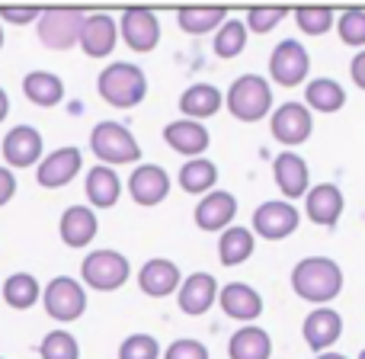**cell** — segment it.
<instances>
[{
  "mask_svg": "<svg viewBox=\"0 0 365 359\" xmlns=\"http://www.w3.org/2000/svg\"><path fill=\"white\" fill-rule=\"evenodd\" d=\"M164 141L173 148L177 154H186L189 161L192 158H202L208 148V128L202 122H192V119H177L164 128Z\"/></svg>",
  "mask_w": 365,
  "mask_h": 359,
  "instance_id": "24",
  "label": "cell"
},
{
  "mask_svg": "<svg viewBox=\"0 0 365 359\" xmlns=\"http://www.w3.org/2000/svg\"><path fill=\"white\" fill-rule=\"evenodd\" d=\"M0 359H4V356H0Z\"/></svg>",
  "mask_w": 365,
  "mask_h": 359,
  "instance_id": "48",
  "label": "cell"
},
{
  "mask_svg": "<svg viewBox=\"0 0 365 359\" xmlns=\"http://www.w3.org/2000/svg\"><path fill=\"white\" fill-rule=\"evenodd\" d=\"M359 359H365V350H362V353H359Z\"/></svg>",
  "mask_w": 365,
  "mask_h": 359,
  "instance_id": "47",
  "label": "cell"
},
{
  "mask_svg": "<svg viewBox=\"0 0 365 359\" xmlns=\"http://www.w3.org/2000/svg\"><path fill=\"white\" fill-rule=\"evenodd\" d=\"M215 183H218V167L212 164L208 158H192L182 164L180 171V186L186 189V193L192 196H205L215 189Z\"/></svg>",
  "mask_w": 365,
  "mask_h": 359,
  "instance_id": "32",
  "label": "cell"
},
{
  "mask_svg": "<svg viewBox=\"0 0 365 359\" xmlns=\"http://www.w3.org/2000/svg\"><path fill=\"white\" fill-rule=\"evenodd\" d=\"M253 247H257L253 231H247L244 225H231L218 238V260L225 266H240L253 257Z\"/></svg>",
  "mask_w": 365,
  "mask_h": 359,
  "instance_id": "28",
  "label": "cell"
},
{
  "mask_svg": "<svg viewBox=\"0 0 365 359\" xmlns=\"http://www.w3.org/2000/svg\"><path fill=\"white\" fill-rule=\"evenodd\" d=\"M164 359H208V347L202 340H173L164 350Z\"/></svg>",
  "mask_w": 365,
  "mask_h": 359,
  "instance_id": "40",
  "label": "cell"
},
{
  "mask_svg": "<svg viewBox=\"0 0 365 359\" xmlns=\"http://www.w3.org/2000/svg\"><path fill=\"white\" fill-rule=\"evenodd\" d=\"M38 13H42V10H16V6H4V10H0V19L23 26V23H36Z\"/></svg>",
  "mask_w": 365,
  "mask_h": 359,
  "instance_id": "41",
  "label": "cell"
},
{
  "mask_svg": "<svg viewBox=\"0 0 365 359\" xmlns=\"http://www.w3.org/2000/svg\"><path fill=\"white\" fill-rule=\"evenodd\" d=\"M225 19H227V10H221V6H186V10L177 13L180 29L189 32V36H205L215 26L221 29Z\"/></svg>",
  "mask_w": 365,
  "mask_h": 359,
  "instance_id": "33",
  "label": "cell"
},
{
  "mask_svg": "<svg viewBox=\"0 0 365 359\" xmlns=\"http://www.w3.org/2000/svg\"><path fill=\"white\" fill-rule=\"evenodd\" d=\"M336 32L349 49H365V10H343L336 19Z\"/></svg>",
  "mask_w": 365,
  "mask_h": 359,
  "instance_id": "37",
  "label": "cell"
},
{
  "mask_svg": "<svg viewBox=\"0 0 365 359\" xmlns=\"http://www.w3.org/2000/svg\"><path fill=\"white\" fill-rule=\"evenodd\" d=\"M221 106H225V96H221V90L215 87V84H192V87H186L180 96L182 119H192V122L208 119V116H215Z\"/></svg>",
  "mask_w": 365,
  "mask_h": 359,
  "instance_id": "25",
  "label": "cell"
},
{
  "mask_svg": "<svg viewBox=\"0 0 365 359\" xmlns=\"http://www.w3.org/2000/svg\"><path fill=\"white\" fill-rule=\"evenodd\" d=\"M304 103H308V109H317V113H336L346 103V90L334 77H314L304 90Z\"/></svg>",
  "mask_w": 365,
  "mask_h": 359,
  "instance_id": "31",
  "label": "cell"
},
{
  "mask_svg": "<svg viewBox=\"0 0 365 359\" xmlns=\"http://www.w3.org/2000/svg\"><path fill=\"white\" fill-rule=\"evenodd\" d=\"M128 196L145 208L160 206V202L170 196V177H167V171L158 164H141V167H135L132 177H128Z\"/></svg>",
  "mask_w": 365,
  "mask_h": 359,
  "instance_id": "15",
  "label": "cell"
},
{
  "mask_svg": "<svg viewBox=\"0 0 365 359\" xmlns=\"http://www.w3.org/2000/svg\"><path fill=\"white\" fill-rule=\"evenodd\" d=\"M272 177H276V186L282 189L285 199H302L311 189V173L302 154L282 151L276 158V164H272Z\"/></svg>",
  "mask_w": 365,
  "mask_h": 359,
  "instance_id": "22",
  "label": "cell"
},
{
  "mask_svg": "<svg viewBox=\"0 0 365 359\" xmlns=\"http://www.w3.org/2000/svg\"><path fill=\"white\" fill-rule=\"evenodd\" d=\"M311 71V58L308 49L295 39H282L269 55V77L282 87H298Z\"/></svg>",
  "mask_w": 365,
  "mask_h": 359,
  "instance_id": "8",
  "label": "cell"
},
{
  "mask_svg": "<svg viewBox=\"0 0 365 359\" xmlns=\"http://www.w3.org/2000/svg\"><path fill=\"white\" fill-rule=\"evenodd\" d=\"M349 77L356 81V87L365 90V51H359V55L353 58V64H349Z\"/></svg>",
  "mask_w": 365,
  "mask_h": 359,
  "instance_id": "43",
  "label": "cell"
},
{
  "mask_svg": "<svg viewBox=\"0 0 365 359\" xmlns=\"http://www.w3.org/2000/svg\"><path fill=\"white\" fill-rule=\"evenodd\" d=\"M81 167H83L81 148L64 145V148H58V151L45 154L36 171V180H38V186H45V189H61L81 173Z\"/></svg>",
  "mask_w": 365,
  "mask_h": 359,
  "instance_id": "11",
  "label": "cell"
},
{
  "mask_svg": "<svg viewBox=\"0 0 365 359\" xmlns=\"http://www.w3.org/2000/svg\"><path fill=\"white\" fill-rule=\"evenodd\" d=\"M96 93L115 109H132L148 96V77L138 64L113 61L96 77Z\"/></svg>",
  "mask_w": 365,
  "mask_h": 359,
  "instance_id": "2",
  "label": "cell"
},
{
  "mask_svg": "<svg viewBox=\"0 0 365 359\" xmlns=\"http://www.w3.org/2000/svg\"><path fill=\"white\" fill-rule=\"evenodd\" d=\"M295 23L308 36H324L327 29H334V10H327V6H298Z\"/></svg>",
  "mask_w": 365,
  "mask_h": 359,
  "instance_id": "36",
  "label": "cell"
},
{
  "mask_svg": "<svg viewBox=\"0 0 365 359\" xmlns=\"http://www.w3.org/2000/svg\"><path fill=\"white\" fill-rule=\"evenodd\" d=\"M302 334H304V343H308V347L314 350L317 356L330 353V347H334V343L340 340V334H343L340 311H334V308H314L308 318H304Z\"/></svg>",
  "mask_w": 365,
  "mask_h": 359,
  "instance_id": "17",
  "label": "cell"
},
{
  "mask_svg": "<svg viewBox=\"0 0 365 359\" xmlns=\"http://www.w3.org/2000/svg\"><path fill=\"white\" fill-rule=\"evenodd\" d=\"M0 295H4V302L10 305V308L26 311L42 298V285H38V279L32 276V273H13V276H6Z\"/></svg>",
  "mask_w": 365,
  "mask_h": 359,
  "instance_id": "30",
  "label": "cell"
},
{
  "mask_svg": "<svg viewBox=\"0 0 365 359\" xmlns=\"http://www.w3.org/2000/svg\"><path fill=\"white\" fill-rule=\"evenodd\" d=\"M13 196H16V177H13L6 167H0V208H4Z\"/></svg>",
  "mask_w": 365,
  "mask_h": 359,
  "instance_id": "42",
  "label": "cell"
},
{
  "mask_svg": "<svg viewBox=\"0 0 365 359\" xmlns=\"http://www.w3.org/2000/svg\"><path fill=\"white\" fill-rule=\"evenodd\" d=\"M227 356L231 359H269L272 356V337L263 328H240L227 340Z\"/></svg>",
  "mask_w": 365,
  "mask_h": 359,
  "instance_id": "29",
  "label": "cell"
},
{
  "mask_svg": "<svg viewBox=\"0 0 365 359\" xmlns=\"http://www.w3.org/2000/svg\"><path fill=\"white\" fill-rule=\"evenodd\" d=\"M343 206H346V199H343L336 183H317V186H311L308 196H304V212H308V218L324 228H334L336 221H340Z\"/></svg>",
  "mask_w": 365,
  "mask_h": 359,
  "instance_id": "19",
  "label": "cell"
},
{
  "mask_svg": "<svg viewBox=\"0 0 365 359\" xmlns=\"http://www.w3.org/2000/svg\"><path fill=\"white\" fill-rule=\"evenodd\" d=\"M42 154H45V141L38 135V128L32 126H16L6 132L4 138V161L16 171H26V167H36L42 164Z\"/></svg>",
  "mask_w": 365,
  "mask_h": 359,
  "instance_id": "13",
  "label": "cell"
},
{
  "mask_svg": "<svg viewBox=\"0 0 365 359\" xmlns=\"http://www.w3.org/2000/svg\"><path fill=\"white\" fill-rule=\"evenodd\" d=\"M128 276H132V263H128V257H122L119 251H109V247L87 253L83 263H81V279L96 292L122 289V285L128 283Z\"/></svg>",
  "mask_w": 365,
  "mask_h": 359,
  "instance_id": "6",
  "label": "cell"
},
{
  "mask_svg": "<svg viewBox=\"0 0 365 359\" xmlns=\"http://www.w3.org/2000/svg\"><path fill=\"white\" fill-rule=\"evenodd\" d=\"M87 13L83 10H68V6H55V10H42L36 19L38 42L51 51H68L81 42V29Z\"/></svg>",
  "mask_w": 365,
  "mask_h": 359,
  "instance_id": "5",
  "label": "cell"
},
{
  "mask_svg": "<svg viewBox=\"0 0 365 359\" xmlns=\"http://www.w3.org/2000/svg\"><path fill=\"white\" fill-rule=\"evenodd\" d=\"M285 16H289L285 6H253V10H247L244 26L253 32H272Z\"/></svg>",
  "mask_w": 365,
  "mask_h": 359,
  "instance_id": "38",
  "label": "cell"
},
{
  "mask_svg": "<svg viewBox=\"0 0 365 359\" xmlns=\"http://www.w3.org/2000/svg\"><path fill=\"white\" fill-rule=\"evenodd\" d=\"M122 196V180L115 177L113 167L96 164L87 173V199L93 208H113Z\"/></svg>",
  "mask_w": 365,
  "mask_h": 359,
  "instance_id": "27",
  "label": "cell"
},
{
  "mask_svg": "<svg viewBox=\"0 0 365 359\" xmlns=\"http://www.w3.org/2000/svg\"><path fill=\"white\" fill-rule=\"evenodd\" d=\"M23 93L36 106L51 109L64 100V81L58 74H51V71H29L23 77Z\"/></svg>",
  "mask_w": 365,
  "mask_h": 359,
  "instance_id": "26",
  "label": "cell"
},
{
  "mask_svg": "<svg viewBox=\"0 0 365 359\" xmlns=\"http://www.w3.org/2000/svg\"><path fill=\"white\" fill-rule=\"evenodd\" d=\"M42 305L48 311V318L55 321L68 324V321H77V318L87 311V292L77 279L71 276H55L42 292Z\"/></svg>",
  "mask_w": 365,
  "mask_h": 359,
  "instance_id": "7",
  "label": "cell"
},
{
  "mask_svg": "<svg viewBox=\"0 0 365 359\" xmlns=\"http://www.w3.org/2000/svg\"><path fill=\"white\" fill-rule=\"evenodd\" d=\"M90 151L103 167L135 164L141 158V145L122 122H96L90 132Z\"/></svg>",
  "mask_w": 365,
  "mask_h": 359,
  "instance_id": "3",
  "label": "cell"
},
{
  "mask_svg": "<svg viewBox=\"0 0 365 359\" xmlns=\"http://www.w3.org/2000/svg\"><path fill=\"white\" fill-rule=\"evenodd\" d=\"M218 305L234 321H257L263 315V295L247 283H227L225 289H218Z\"/></svg>",
  "mask_w": 365,
  "mask_h": 359,
  "instance_id": "21",
  "label": "cell"
},
{
  "mask_svg": "<svg viewBox=\"0 0 365 359\" xmlns=\"http://www.w3.org/2000/svg\"><path fill=\"white\" fill-rule=\"evenodd\" d=\"M298 221H302L298 208L285 199H276V202H263L253 212V231L266 241H282L298 231Z\"/></svg>",
  "mask_w": 365,
  "mask_h": 359,
  "instance_id": "10",
  "label": "cell"
},
{
  "mask_svg": "<svg viewBox=\"0 0 365 359\" xmlns=\"http://www.w3.org/2000/svg\"><path fill=\"white\" fill-rule=\"evenodd\" d=\"M225 106L234 119L240 122H259L272 109V87L266 84V77L259 74H244L231 84V90L225 93Z\"/></svg>",
  "mask_w": 365,
  "mask_h": 359,
  "instance_id": "4",
  "label": "cell"
},
{
  "mask_svg": "<svg viewBox=\"0 0 365 359\" xmlns=\"http://www.w3.org/2000/svg\"><path fill=\"white\" fill-rule=\"evenodd\" d=\"M38 356L42 359H81V343L68 330H51L38 343Z\"/></svg>",
  "mask_w": 365,
  "mask_h": 359,
  "instance_id": "35",
  "label": "cell"
},
{
  "mask_svg": "<svg viewBox=\"0 0 365 359\" xmlns=\"http://www.w3.org/2000/svg\"><path fill=\"white\" fill-rule=\"evenodd\" d=\"M115 42H119V23H115L109 13H90L83 19V29H81V51L87 58H106L113 55Z\"/></svg>",
  "mask_w": 365,
  "mask_h": 359,
  "instance_id": "14",
  "label": "cell"
},
{
  "mask_svg": "<svg viewBox=\"0 0 365 359\" xmlns=\"http://www.w3.org/2000/svg\"><path fill=\"white\" fill-rule=\"evenodd\" d=\"M0 49H4V26H0Z\"/></svg>",
  "mask_w": 365,
  "mask_h": 359,
  "instance_id": "46",
  "label": "cell"
},
{
  "mask_svg": "<svg viewBox=\"0 0 365 359\" xmlns=\"http://www.w3.org/2000/svg\"><path fill=\"white\" fill-rule=\"evenodd\" d=\"M58 231H61V241L74 251L93 244L96 231H100V221H96V212L90 206H71L64 208L61 221H58Z\"/></svg>",
  "mask_w": 365,
  "mask_h": 359,
  "instance_id": "23",
  "label": "cell"
},
{
  "mask_svg": "<svg viewBox=\"0 0 365 359\" xmlns=\"http://www.w3.org/2000/svg\"><path fill=\"white\" fill-rule=\"evenodd\" d=\"M177 298H180L182 315L199 318V315H205L215 305V298H218V283H215L212 273H192L189 279H182Z\"/></svg>",
  "mask_w": 365,
  "mask_h": 359,
  "instance_id": "20",
  "label": "cell"
},
{
  "mask_svg": "<svg viewBox=\"0 0 365 359\" xmlns=\"http://www.w3.org/2000/svg\"><path fill=\"white\" fill-rule=\"evenodd\" d=\"M292 289L311 305H327L343 292V270L330 257H304L292 270Z\"/></svg>",
  "mask_w": 365,
  "mask_h": 359,
  "instance_id": "1",
  "label": "cell"
},
{
  "mask_svg": "<svg viewBox=\"0 0 365 359\" xmlns=\"http://www.w3.org/2000/svg\"><path fill=\"white\" fill-rule=\"evenodd\" d=\"M119 359H160V343L151 334H132L122 340Z\"/></svg>",
  "mask_w": 365,
  "mask_h": 359,
  "instance_id": "39",
  "label": "cell"
},
{
  "mask_svg": "<svg viewBox=\"0 0 365 359\" xmlns=\"http://www.w3.org/2000/svg\"><path fill=\"white\" fill-rule=\"evenodd\" d=\"M119 32H122V39H125L128 49L145 55V51L158 49V42H160V19H158V13L135 6V10L122 13Z\"/></svg>",
  "mask_w": 365,
  "mask_h": 359,
  "instance_id": "12",
  "label": "cell"
},
{
  "mask_svg": "<svg viewBox=\"0 0 365 359\" xmlns=\"http://www.w3.org/2000/svg\"><path fill=\"white\" fill-rule=\"evenodd\" d=\"M138 285H141V292H145V295L167 298V295H173V292H180L182 273H180V266L173 263V260L154 257V260H148V263L138 270Z\"/></svg>",
  "mask_w": 365,
  "mask_h": 359,
  "instance_id": "18",
  "label": "cell"
},
{
  "mask_svg": "<svg viewBox=\"0 0 365 359\" xmlns=\"http://www.w3.org/2000/svg\"><path fill=\"white\" fill-rule=\"evenodd\" d=\"M6 116H10V96H6L4 87H0V122H4Z\"/></svg>",
  "mask_w": 365,
  "mask_h": 359,
  "instance_id": "44",
  "label": "cell"
},
{
  "mask_svg": "<svg viewBox=\"0 0 365 359\" xmlns=\"http://www.w3.org/2000/svg\"><path fill=\"white\" fill-rule=\"evenodd\" d=\"M269 128H272V138L292 151V148L304 145V141L311 138L314 119H311V109L304 106V103H282V106L272 113Z\"/></svg>",
  "mask_w": 365,
  "mask_h": 359,
  "instance_id": "9",
  "label": "cell"
},
{
  "mask_svg": "<svg viewBox=\"0 0 365 359\" xmlns=\"http://www.w3.org/2000/svg\"><path fill=\"white\" fill-rule=\"evenodd\" d=\"M247 45V26L240 19H225L215 32V55L218 58H237Z\"/></svg>",
  "mask_w": 365,
  "mask_h": 359,
  "instance_id": "34",
  "label": "cell"
},
{
  "mask_svg": "<svg viewBox=\"0 0 365 359\" xmlns=\"http://www.w3.org/2000/svg\"><path fill=\"white\" fill-rule=\"evenodd\" d=\"M317 359H346V356H343V353H321Z\"/></svg>",
  "mask_w": 365,
  "mask_h": 359,
  "instance_id": "45",
  "label": "cell"
},
{
  "mask_svg": "<svg viewBox=\"0 0 365 359\" xmlns=\"http://www.w3.org/2000/svg\"><path fill=\"white\" fill-rule=\"evenodd\" d=\"M234 215H237V199L227 189H212L199 199L192 218L202 231H225V228H231Z\"/></svg>",
  "mask_w": 365,
  "mask_h": 359,
  "instance_id": "16",
  "label": "cell"
}]
</instances>
